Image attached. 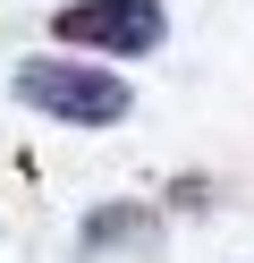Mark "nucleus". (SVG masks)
<instances>
[{
  "label": "nucleus",
  "mask_w": 254,
  "mask_h": 263,
  "mask_svg": "<svg viewBox=\"0 0 254 263\" xmlns=\"http://www.w3.org/2000/svg\"><path fill=\"white\" fill-rule=\"evenodd\" d=\"M9 93L34 110V119H60V127H119L135 110L127 77H119V60H93V51H68V43H51V51L17 60L9 68Z\"/></svg>",
  "instance_id": "f257e3e1"
},
{
  "label": "nucleus",
  "mask_w": 254,
  "mask_h": 263,
  "mask_svg": "<svg viewBox=\"0 0 254 263\" xmlns=\"http://www.w3.org/2000/svg\"><path fill=\"white\" fill-rule=\"evenodd\" d=\"M51 43L93 60H152L169 43V9L161 0H60L51 9Z\"/></svg>",
  "instance_id": "f03ea898"
},
{
  "label": "nucleus",
  "mask_w": 254,
  "mask_h": 263,
  "mask_svg": "<svg viewBox=\"0 0 254 263\" xmlns=\"http://www.w3.org/2000/svg\"><path fill=\"white\" fill-rule=\"evenodd\" d=\"M76 246H85V255H119V246H127V255H144V263H152V255H161V212L135 204V195H110V204L85 212Z\"/></svg>",
  "instance_id": "7ed1b4c3"
},
{
  "label": "nucleus",
  "mask_w": 254,
  "mask_h": 263,
  "mask_svg": "<svg viewBox=\"0 0 254 263\" xmlns=\"http://www.w3.org/2000/svg\"><path fill=\"white\" fill-rule=\"evenodd\" d=\"M169 204H212V178H169Z\"/></svg>",
  "instance_id": "20e7f679"
}]
</instances>
